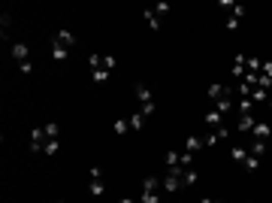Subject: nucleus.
Returning a JSON list of instances; mask_svg holds the SVG:
<instances>
[{"label": "nucleus", "instance_id": "4", "mask_svg": "<svg viewBox=\"0 0 272 203\" xmlns=\"http://www.w3.org/2000/svg\"><path fill=\"white\" fill-rule=\"evenodd\" d=\"M133 94H136V100H139V112H142V115H152V112H155V100H152V91H148V88H145V85L139 82V85L133 88Z\"/></svg>", "mask_w": 272, "mask_h": 203}, {"label": "nucleus", "instance_id": "9", "mask_svg": "<svg viewBox=\"0 0 272 203\" xmlns=\"http://www.w3.org/2000/svg\"><path fill=\"white\" fill-rule=\"evenodd\" d=\"M46 142H49L46 139V128H34L31 131V149L34 152H46Z\"/></svg>", "mask_w": 272, "mask_h": 203}, {"label": "nucleus", "instance_id": "22", "mask_svg": "<svg viewBox=\"0 0 272 203\" xmlns=\"http://www.w3.org/2000/svg\"><path fill=\"white\" fill-rule=\"evenodd\" d=\"M57 149H61V142H46V152L43 155H57Z\"/></svg>", "mask_w": 272, "mask_h": 203}, {"label": "nucleus", "instance_id": "24", "mask_svg": "<svg viewBox=\"0 0 272 203\" xmlns=\"http://www.w3.org/2000/svg\"><path fill=\"white\" fill-rule=\"evenodd\" d=\"M118 203H139V200H130V197H121Z\"/></svg>", "mask_w": 272, "mask_h": 203}, {"label": "nucleus", "instance_id": "12", "mask_svg": "<svg viewBox=\"0 0 272 203\" xmlns=\"http://www.w3.org/2000/svg\"><path fill=\"white\" fill-rule=\"evenodd\" d=\"M251 139H263V142H269V136H272V128L269 125H266V122H257V128H254V131H251Z\"/></svg>", "mask_w": 272, "mask_h": 203}, {"label": "nucleus", "instance_id": "21", "mask_svg": "<svg viewBox=\"0 0 272 203\" xmlns=\"http://www.w3.org/2000/svg\"><path fill=\"white\" fill-rule=\"evenodd\" d=\"M127 128H130V122H124V119H118V122H115V134H118V136L127 134Z\"/></svg>", "mask_w": 272, "mask_h": 203}, {"label": "nucleus", "instance_id": "26", "mask_svg": "<svg viewBox=\"0 0 272 203\" xmlns=\"http://www.w3.org/2000/svg\"><path fill=\"white\" fill-rule=\"evenodd\" d=\"M269 109H272V94H269Z\"/></svg>", "mask_w": 272, "mask_h": 203}, {"label": "nucleus", "instance_id": "2", "mask_svg": "<svg viewBox=\"0 0 272 203\" xmlns=\"http://www.w3.org/2000/svg\"><path fill=\"white\" fill-rule=\"evenodd\" d=\"M76 46V37L70 34V31H57L52 37V55H54V61H64L67 55H70V49Z\"/></svg>", "mask_w": 272, "mask_h": 203}, {"label": "nucleus", "instance_id": "20", "mask_svg": "<svg viewBox=\"0 0 272 203\" xmlns=\"http://www.w3.org/2000/svg\"><path fill=\"white\" fill-rule=\"evenodd\" d=\"M139 203H161V194H155V191H142Z\"/></svg>", "mask_w": 272, "mask_h": 203}, {"label": "nucleus", "instance_id": "15", "mask_svg": "<svg viewBox=\"0 0 272 203\" xmlns=\"http://www.w3.org/2000/svg\"><path fill=\"white\" fill-rule=\"evenodd\" d=\"M43 128H46V139H49V142H57V136H61V128H57L54 122H49V125H43Z\"/></svg>", "mask_w": 272, "mask_h": 203}, {"label": "nucleus", "instance_id": "5", "mask_svg": "<svg viewBox=\"0 0 272 203\" xmlns=\"http://www.w3.org/2000/svg\"><path fill=\"white\" fill-rule=\"evenodd\" d=\"M182 167H175V170H166V176H163V191H169V194H175V191H182L185 188V182H182Z\"/></svg>", "mask_w": 272, "mask_h": 203}, {"label": "nucleus", "instance_id": "6", "mask_svg": "<svg viewBox=\"0 0 272 203\" xmlns=\"http://www.w3.org/2000/svg\"><path fill=\"white\" fill-rule=\"evenodd\" d=\"M257 122H260V119H257L254 112H239V115H236V131L248 136L254 128H257Z\"/></svg>", "mask_w": 272, "mask_h": 203}, {"label": "nucleus", "instance_id": "18", "mask_svg": "<svg viewBox=\"0 0 272 203\" xmlns=\"http://www.w3.org/2000/svg\"><path fill=\"white\" fill-rule=\"evenodd\" d=\"M182 182H185V188H191V185L197 182V170H194V167H191V170H185V173H182Z\"/></svg>", "mask_w": 272, "mask_h": 203}, {"label": "nucleus", "instance_id": "19", "mask_svg": "<svg viewBox=\"0 0 272 203\" xmlns=\"http://www.w3.org/2000/svg\"><path fill=\"white\" fill-rule=\"evenodd\" d=\"M145 119H148V115H142V112L136 109V112L130 115V128H142V125H145Z\"/></svg>", "mask_w": 272, "mask_h": 203}, {"label": "nucleus", "instance_id": "1", "mask_svg": "<svg viewBox=\"0 0 272 203\" xmlns=\"http://www.w3.org/2000/svg\"><path fill=\"white\" fill-rule=\"evenodd\" d=\"M88 67H91L94 82H106V76L115 70V58L112 55H91L88 58Z\"/></svg>", "mask_w": 272, "mask_h": 203}, {"label": "nucleus", "instance_id": "3", "mask_svg": "<svg viewBox=\"0 0 272 203\" xmlns=\"http://www.w3.org/2000/svg\"><path fill=\"white\" fill-rule=\"evenodd\" d=\"M221 9H224V24L227 27H239V21L245 18V9L233 0H221Z\"/></svg>", "mask_w": 272, "mask_h": 203}, {"label": "nucleus", "instance_id": "13", "mask_svg": "<svg viewBox=\"0 0 272 203\" xmlns=\"http://www.w3.org/2000/svg\"><path fill=\"white\" fill-rule=\"evenodd\" d=\"M230 158L242 167V164H245V158H248V149H245V146H233V149H230Z\"/></svg>", "mask_w": 272, "mask_h": 203}, {"label": "nucleus", "instance_id": "16", "mask_svg": "<svg viewBox=\"0 0 272 203\" xmlns=\"http://www.w3.org/2000/svg\"><path fill=\"white\" fill-rule=\"evenodd\" d=\"M145 24H148L152 31H158V27H161V18L155 15V9H145Z\"/></svg>", "mask_w": 272, "mask_h": 203}, {"label": "nucleus", "instance_id": "7", "mask_svg": "<svg viewBox=\"0 0 272 203\" xmlns=\"http://www.w3.org/2000/svg\"><path fill=\"white\" fill-rule=\"evenodd\" d=\"M230 76H233L236 82H242V79L248 76V55H236V58H233V67H230Z\"/></svg>", "mask_w": 272, "mask_h": 203}, {"label": "nucleus", "instance_id": "10", "mask_svg": "<svg viewBox=\"0 0 272 203\" xmlns=\"http://www.w3.org/2000/svg\"><path fill=\"white\" fill-rule=\"evenodd\" d=\"M103 191H106V185H103V173H100V167H91V194L100 197Z\"/></svg>", "mask_w": 272, "mask_h": 203}, {"label": "nucleus", "instance_id": "14", "mask_svg": "<svg viewBox=\"0 0 272 203\" xmlns=\"http://www.w3.org/2000/svg\"><path fill=\"white\" fill-rule=\"evenodd\" d=\"M203 149V136H188V142H185V152H191V155H197Z\"/></svg>", "mask_w": 272, "mask_h": 203}, {"label": "nucleus", "instance_id": "25", "mask_svg": "<svg viewBox=\"0 0 272 203\" xmlns=\"http://www.w3.org/2000/svg\"><path fill=\"white\" fill-rule=\"evenodd\" d=\"M200 203H218V200H212V197H203V200H200Z\"/></svg>", "mask_w": 272, "mask_h": 203}, {"label": "nucleus", "instance_id": "23", "mask_svg": "<svg viewBox=\"0 0 272 203\" xmlns=\"http://www.w3.org/2000/svg\"><path fill=\"white\" fill-rule=\"evenodd\" d=\"M9 24H12V18H9V15H0V27H3V37H6V31H9Z\"/></svg>", "mask_w": 272, "mask_h": 203}, {"label": "nucleus", "instance_id": "17", "mask_svg": "<svg viewBox=\"0 0 272 203\" xmlns=\"http://www.w3.org/2000/svg\"><path fill=\"white\" fill-rule=\"evenodd\" d=\"M242 170H248V173H254V170H260V158H254V155H248V158H245V164H242Z\"/></svg>", "mask_w": 272, "mask_h": 203}, {"label": "nucleus", "instance_id": "8", "mask_svg": "<svg viewBox=\"0 0 272 203\" xmlns=\"http://www.w3.org/2000/svg\"><path fill=\"white\" fill-rule=\"evenodd\" d=\"M12 58L18 61V67H27L31 64V49L24 43H12Z\"/></svg>", "mask_w": 272, "mask_h": 203}, {"label": "nucleus", "instance_id": "11", "mask_svg": "<svg viewBox=\"0 0 272 203\" xmlns=\"http://www.w3.org/2000/svg\"><path fill=\"white\" fill-rule=\"evenodd\" d=\"M224 125H227V115H221L218 109H209V112H206V128H209V131H218V128H224Z\"/></svg>", "mask_w": 272, "mask_h": 203}]
</instances>
